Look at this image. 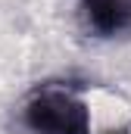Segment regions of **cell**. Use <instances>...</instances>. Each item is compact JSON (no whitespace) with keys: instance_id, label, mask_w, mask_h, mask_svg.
<instances>
[{"instance_id":"cell-1","label":"cell","mask_w":131,"mask_h":134,"mask_svg":"<svg viewBox=\"0 0 131 134\" xmlns=\"http://www.w3.org/2000/svg\"><path fill=\"white\" fill-rule=\"evenodd\" d=\"M22 134H94L91 103L72 81L34 84L16 109Z\"/></svg>"},{"instance_id":"cell-2","label":"cell","mask_w":131,"mask_h":134,"mask_svg":"<svg viewBox=\"0 0 131 134\" xmlns=\"http://www.w3.org/2000/svg\"><path fill=\"white\" fill-rule=\"evenodd\" d=\"M75 19L91 41H125L131 37V0H72Z\"/></svg>"},{"instance_id":"cell-3","label":"cell","mask_w":131,"mask_h":134,"mask_svg":"<svg viewBox=\"0 0 131 134\" xmlns=\"http://www.w3.org/2000/svg\"><path fill=\"white\" fill-rule=\"evenodd\" d=\"M103 134H131V131H125V128H116V131H103Z\"/></svg>"}]
</instances>
